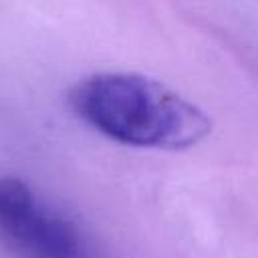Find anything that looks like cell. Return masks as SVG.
<instances>
[{"mask_svg": "<svg viewBox=\"0 0 258 258\" xmlns=\"http://www.w3.org/2000/svg\"><path fill=\"white\" fill-rule=\"evenodd\" d=\"M69 103L95 131L133 147L187 149L212 131L200 107L135 73L91 75L71 89Z\"/></svg>", "mask_w": 258, "mask_h": 258, "instance_id": "obj_1", "label": "cell"}, {"mask_svg": "<svg viewBox=\"0 0 258 258\" xmlns=\"http://www.w3.org/2000/svg\"><path fill=\"white\" fill-rule=\"evenodd\" d=\"M0 242L18 258H93L77 224L18 177L0 179Z\"/></svg>", "mask_w": 258, "mask_h": 258, "instance_id": "obj_2", "label": "cell"}]
</instances>
